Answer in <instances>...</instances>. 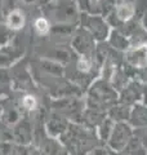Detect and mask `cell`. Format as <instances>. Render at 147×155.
<instances>
[{"mask_svg": "<svg viewBox=\"0 0 147 155\" xmlns=\"http://www.w3.org/2000/svg\"><path fill=\"white\" fill-rule=\"evenodd\" d=\"M45 16L54 25H68L75 26L76 22L80 21L79 7L76 0H53L52 3L44 5Z\"/></svg>", "mask_w": 147, "mask_h": 155, "instance_id": "6da1fadb", "label": "cell"}, {"mask_svg": "<svg viewBox=\"0 0 147 155\" xmlns=\"http://www.w3.org/2000/svg\"><path fill=\"white\" fill-rule=\"evenodd\" d=\"M88 104L93 110L107 113L112 106L119 104V93L109 80L101 78L93 81L88 96Z\"/></svg>", "mask_w": 147, "mask_h": 155, "instance_id": "7a4b0ae2", "label": "cell"}, {"mask_svg": "<svg viewBox=\"0 0 147 155\" xmlns=\"http://www.w3.org/2000/svg\"><path fill=\"white\" fill-rule=\"evenodd\" d=\"M80 23L84 30H87L90 35L94 38V40L98 43L106 41L110 36L111 27L107 23L106 18L102 16H93V14L81 13L80 14Z\"/></svg>", "mask_w": 147, "mask_h": 155, "instance_id": "3957f363", "label": "cell"}, {"mask_svg": "<svg viewBox=\"0 0 147 155\" xmlns=\"http://www.w3.org/2000/svg\"><path fill=\"white\" fill-rule=\"evenodd\" d=\"M71 48L77 56L94 57L97 41L83 27H76L71 35Z\"/></svg>", "mask_w": 147, "mask_h": 155, "instance_id": "277c9868", "label": "cell"}, {"mask_svg": "<svg viewBox=\"0 0 147 155\" xmlns=\"http://www.w3.org/2000/svg\"><path fill=\"white\" fill-rule=\"evenodd\" d=\"M134 137V129L130 127L128 123H115V127L112 129V133L110 136L107 146L114 154L120 153L124 150L128 143Z\"/></svg>", "mask_w": 147, "mask_h": 155, "instance_id": "5b68a950", "label": "cell"}, {"mask_svg": "<svg viewBox=\"0 0 147 155\" xmlns=\"http://www.w3.org/2000/svg\"><path fill=\"white\" fill-rule=\"evenodd\" d=\"M124 66H126L132 71H137L147 66V44L141 47L129 48L122 54Z\"/></svg>", "mask_w": 147, "mask_h": 155, "instance_id": "8992f818", "label": "cell"}, {"mask_svg": "<svg viewBox=\"0 0 147 155\" xmlns=\"http://www.w3.org/2000/svg\"><path fill=\"white\" fill-rule=\"evenodd\" d=\"M143 87L145 84H142L141 81L132 79L129 84L121 92H119V104L130 106V107L137 104H141L143 98Z\"/></svg>", "mask_w": 147, "mask_h": 155, "instance_id": "52a82bcc", "label": "cell"}, {"mask_svg": "<svg viewBox=\"0 0 147 155\" xmlns=\"http://www.w3.org/2000/svg\"><path fill=\"white\" fill-rule=\"evenodd\" d=\"M26 13L22 8L14 7L4 16V25L13 32H17L26 26Z\"/></svg>", "mask_w": 147, "mask_h": 155, "instance_id": "ba28073f", "label": "cell"}, {"mask_svg": "<svg viewBox=\"0 0 147 155\" xmlns=\"http://www.w3.org/2000/svg\"><path fill=\"white\" fill-rule=\"evenodd\" d=\"M128 124L133 129H147V105L141 102L132 106Z\"/></svg>", "mask_w": 147, "mask_h": 155, "instance_id": "9c48e42d", "label": "cell"}, {"mask_svg": "<svg viewBox=\"0 0 147 155\" xmlns=\"http://www.w3.org/2000/svg\"><path fill=\"white\" fill-rule=\"evenodd\" d=\"M107 44L116 52H126L130 48L129 40L120 30H111L110 36L107 39Z\"/></svg>", "mask_w": 147, "mask_h": 155, "instance_id": "30bf717a", "label": "cell"}, {"mask_svg": "<svg viewBox=\"0 0 147 155\" xmlns=\"http://www.w3.org/2000/svg\"><path fill=\"white\" fill-rule=\"evenodd\" d=\"M130 110H132L130 106L116 104L107 111V116L114 120L115 123H128L129 116H130Z\"/></svg>", "mask_w": 147, "mask_h": 155, "instance_id": "8fae6325", "label": "cell"}, {"mask_svg": "<svg viewBox=\"0 0 147 155\" xmlns=\"http://www.w3.org/2000/svg\"><path fill=\"white\" fill-rule=\"evenodd\" d=\"M114 155H147V150L138 138L133 137L124 150H121L120 153H116Z\"/></svg>", "mask_w": 147, "mask_h": 155, "instance_id": "7c38bea8", "label": "cell"}, {"mask_svg": "<svg viewBox=\"0 0 147 155\" xmlns=\"http://www.w3.org/2000/svg\"><path fill=\"white\" fill-rule=\"evenodd\" d=\"M34 31H35L39 36H45L51 34L52 30V23L49 22V19L44 16H40L34 19Z\"/></svg>", "mask_w": 147, "mask_h": 155, "instance_id": "4fadbf2b", "label": "cell"}, {"mask_svg": "<svg viewBox=\"0 0 147 155\" xmlns=\"http://www.w3.org/2000/svg\"><path fill=\"white\" fill-rule=\"evenodd\" d=\"M114 127H115V122L112 119H110L109 116H106V118L103 119V122L98 125V136H100V138L102 140V141H105L107 143Z\"/></svg>", "mask_w": 147, "mask_h": 155, "instance_id": "5bb4252c", "label": "cell"}, {"mask_svg": "<svg viewBox=\"0 0 147 155\" xmlns=\"http://www.w3.org/2000/svg\"><path fill=\"white\" fill-rule=\"evenodd\" d=\"M22 105H23L24 109H27V110H34V109L36 107V100H35V97L30 96V94L24 96L23 100H22Z\"/></svg>", "mask_w": 147, "mask_h": 155, "instance_id": "9a60e30c", "label": "cell"}, {"mask_svg": "<svg viewBox=\"0 0 147 155\" xmlns=\"http://www.w3.org/2000/svg\"><path fill=\"white\" fill-rule=\"evenodd\" d=\"M133 79L138 80V81H141L142 84L147 85V66H145L143 69H141V70H137V71L134 72Z\"/></svg>", "mask_w": 147, "mask_h": 155, "instance_id": "2e32d148", "label": "cell"}, {"mask_svg": "<svg viewBox=\"0 0 147 155\" xmlns=\"http://www.w3.org/2000/svg\"><path fill=\"white\" fill-rule=\"evenodd\" d=\"M16 3L18 4V8L21 7H32L35 4H39V0H16Z\"/></svg>", "mask_w": 147, "mask_h": 155, "instance_id": "e0dca14e", "label": "cell"}, {"mask_svg": "<svg viewBox=\"0 0 147 155\" xmlns=\"http://www.w3.org/2000/svg\"><path fill=\"white\" fill-rule=\"evenodd\" d=\"M142 104L147 105V85L143 87V98H142Z\"/></svg>", "mask_w": 147, "mask_h": 155, "instance_id": "ac0fdd59", "label": "cell"}, {"mask_svg": "<svg viewBox=\"0 0 147 155\" xmlns=\"http://www.w3.org/2000/svg\"><path fill=\"white\" fill-rule=\"evenodd\" d=\"M53 0H39V4H41V5L44 7V5H47V4H49V3H52Z\"/></svg>", "mask_w": 147, "mask_h": 155, "instance_id": "d6986e66", "label": "cell"}, {"mask_svg": "<svg viewBox=\"0 0 147 155\" xmlns=\"http://www.w3.org/2000/svg\"><path fill=\"white\" fill-rule=\"evenodd\" d=\"M0 25H2V23H0Z\"/></svg>", "mask_w": 147, "mask_h": 155, "instance_id": "ffe728a7", "label": "cell"}]
</instances>
